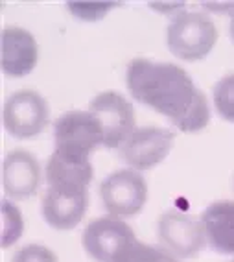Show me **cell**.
I'll return each mask as SVG.
<instances>
[{
  "label": "cell",
  "mask_w": 234,
  "mask_h": 262,
  "mask_svg": "<svg viewBox=\"0 0 234 262\" xmlns=\"http://www.w3.org/2000/svg\"><path fill=\"white\" fill-rule=\"evenodd\" d=\"M126 81L136 102L168 117L184 133H197L210 120L205 94L181 67L136 57L127 67Z\"/></svg>",
  "instance_id": "obj_1"
},
{
  "label": "cell",
  "mask_w": 234,
  "mask_h": 262,
  "mask_svg": "<svg viewBox=\"0 0 234 262\" xmlns=\"http://www.w3.org/2000/svg\"><path fill=\"white\" fill-rule=\"evenodd\" d=\"M168 48L183 61H199L208 56L218 41V28L201 11H181L166 32Z\"/></svg>",
  "instance_id": "obj_2"
},
{
  "label": "cell",
  "mask_w": 234,
  "mask_h": 262,
  "mask_svg": "<svg viewBox=\"0 0 234 262\" xmlns=\"http://www.w3.org/2000/svg\"><path fill=\"white\" fill-rule=\"evenodd\" d=\"M54 141L57 151L89 159L94 150L103 146V129L89 111H71L54 124Z\"/></svg>",
  "instance_id": "obj_3"
},
{
  "label": "cell",
  "mask_w": 234,
  "mask_h": 262,
  "mask_svg": "<svg viewBox=\"0 0 234 262\" xmlns=\"http://www.w3.org/2000/svg\"><path fill=\"white\" fill-rule=\"evenodd\" d=\"M50 120L46 100L37 91H17L4 102L2 124L15 139H32L39 135Z\"/></svg>",
  "instance_id": "obj_4"
},
{
  "label": "cell",
  "mask_w": 234,
  "mask_h": 262,
  "mask_svg": "<svg viewBox=\"0 0 234 262\" xmlns=\"http://www.w3.org/2000/svg\"><path fill=\"white\" fill-rule=\"evenodd\" d=\"M135 242L131 227L114 216L92 220L81 236L85 251L98 262H118Z\"/></svg>",
  "instance_id": "obj_5"
},
{
  "label": "cell",
  "mask_w": 234,
  "mask_h": 262,
  "mask_svg": "<svg viewBox=\"0 0 234 262\" xmlns=\"http://www.w3.org/2000/svg\"><path fill=\"white\" fill-rule=\"evenodd\" d=\"M157 236L160 246L177 258L196 257L208 244L201 218L181 211H168L160 216Z\"/></svg>",
  "instance_id": "obj_6"
},
{
  "label": "cell",
  "mask_w": 234,
  "mask_h": 262,
  "mask_svg": "<svg viewBox=\"0 0 234 262\" xmlns=\"http://www.w3.org/2000/svg\"><path fill=\"white\" fill-rule=\"evenodd\" d=\"M100 198L114 218H127L142 211L148 198V183L136 170H118L103 179Z\"/></svg>",
  "instance_id": "obj_7"
},
{
  "label": "cell",
  "mask_w": 234,
  "mask_h": 262,
  "mask_svg": "<svg viewBox=\"0 0 234 262\" xmlns=\"http://www.w3.org/2000/svg\"><path fill=\"white\" fill-rule=\"evenodd\" d=\"M89 113L100 122L103 129V146L109 150L120 148L136 129L135 109L131 102L112 91L94 96L89 105Z\"/></svg>",
  "instance_id": "obj_8"
},
{
  "label": "cell",
  "mask_w": 234,
  "mask_h": 262,
  "mask_svg": "<svg viewBox=\"0 0 234 262\" xmlns=\"http://www.w3.org/2000/svg\"><path fill=\"white\" fill-rule=\"evenodd\" d=\"M175 135L162 127H141L129 135L118 150L120 157L133 170H150L162 163L172 150Z\"/></svg>",
  "instance_id": "obj_9"
},
{
  "label": "cell",
  "mask_w": 234,
  "mask_h": 262,
  "mask_svg": "<svg viewBox=\"0 0 234 262\" xmlns=\"http://www.w3.org/2000/svg\"><path fill=\"white\" fill-rule=\"evenodd\" d=\"M39 161L26 150H13L2 161V190L11 200H28L41 188Z\"/></svg>",
  "instance_id": "obj_10"
},
{
  "label": "cell",
  "mask_w": 234,
  "mask_h": 262,
  "mask_svg": "<svg viewBox=\"0 0 234 262\" xmlns=\"http://www.w3.org/2000/svg\"><path fill=\"white\" fill-rule=\"evenodd\" d=\"M39 48L33 35L24 28L6 26L0 32V67L6 76L22 78L37 65Z\"/></svg>",
  "instance_id": "obj_11"
},
{
  "label": "cell",
  "mask_w": 234,
  "mask_h": 262,
  "mask_svg": "<svg viewBox=\"0 0 234 262\" xmlns=\"http://www.w3.org/2000/svg\"><path fill=\"white\" fill-rule=\"evenodd\" d=\"M87 207H89L87 190L48 188L42 200V216L54 229L68 231L74 229L83 220Z\"/></svg>",
  "instance_id": "obj_12"
},
{
  "label": "cell",
  "mask_w": 234,
  "mask_h": 262,
  "mask_svg": "<svg viewBox=\"0 0 234 262\" xmlns=\"http://www.w3.org/2000/svg\"><path fill=\"white\" fill-rule=\"evenodd\" d=\"M48 188L61 190H87L92 181V164L89 159H80L54 151L46 163Z\"/></svg>",
  "instance_id": "obj_13"
},
{
  "label": "cell",
  "mask_w": 234,
  "mask_h": 262,
  "mask_svg": "<svg viewBox=\"0 0 234 262\" xmlns=\"http://www.w3.org/2000/svg\"><path fill=\"white\" fill-rule=\"evenodd\" d=\"M206 242L214 251L234 255V202H216L201 214Z\"/></svg>",
  "instance_id": "obj_14"
},
{
  "label": "cell",
  "mask_w": 234,
  "mask_h": 262,
  "mask_svg": "<svg viewBox=\"0 0 234 262\" xmlns=\"http://www.w3.org/2000/svg\"><path fill=\"white\" fill-rule=\"evenodd\" d=\"M0 218H2V229H0V248L6 249L13 246L20 238L24 231L22 214L17 207L8 200L0 202Z\"/></svg>",
  "instance_id": "obj_15"
},
{
  "label": "cell",
  "mask_w": 234,
  "mask_h": 262,
  "mask_svg": "<svg viewBox=\"0 0 234 262\" xmlns=\"http://www.w3.org/2000/svg\"><path fill=\"white\" fill-rule=\"evenodd\" d=\"M118 262H179L177 257L166 251L162 246H148L136 240L131 248L124 253V257Z\"/></svg>",
  "instance_id": "obj_16"
},
{
  "label": "cell",
  "mask_w": 234,
  "mask_h": 262,
  "mask_svg": "<svg viewBox=\"0 0 234 262\" xmlns=\"http://www.w3.org/2000/svg\"><path fill=\"white\" fill-rule=\"evenodd\" d=\"M214 105L223 120L234 122V74L225 76L216 83Z\"/></svg>",
  "instance_id": "obj_17"
},
{
  "label": "cell",
  "mask_w": 234,
  "mask_h": 262,
  "mask_svg": "<svg viewBox=\"0 0 234 262\" xmlns=\"http://www.w3.org/2000/svg\"><path fill=\"white\" fill-rule=\"evenodd\" d=\"M114 2H68L66 8L72 11L74 17L83 20H98L107 13L111 8H114Z\"/></svg>",
  "instance_id": "obj_18"
},
{
  "label": "cell",
  "mask_w": 234,
  "mask_h": 262,
  "mask_svg": "<svg viewBox=\"0 0 234 262\" xmlns=\"http://www.w3.org/2000/svg\"><path fill=\"white\" fill-rule=\"evenodd\" d=\"M11 262H57V257L56 253L44 246L28 244L15 251Z\"/></svg>",
  "instance_id": "obj_19"
},
{
  "label": "cell",
  "mask_w": 234,
  "mask_h": 262,
  "mask_svg": "<svg viewBox=\"0 0 234 262\" xmlns=\"http://www.w3.org/2000/svg\"><path fill=\"white\" fill-rule=\"evenodd\" d=\"M229 35H230V41L234 42V17H232V20H230V26H229Z\"/></svg>",
  "instance_id": "obj_20"
}]
</instances>
